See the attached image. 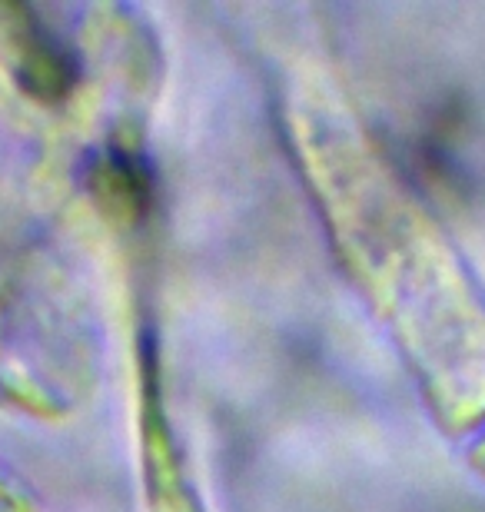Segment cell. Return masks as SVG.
Segmentation results:
<instances>
[{"label":"cell","mask_w":485,"mask_h":512,"mask_svg":"<svg viewBox=\"0 0 485 512\" xmlns=\"http://www.w3.org/2000/svg\"><path fill=\"white\" fill-rule=\"evenodd\" d=\"M0 40L4 57L17 84L40 100H60L74 87L77 64L70 50L40 24L34 10L4 7L0 10Z\"/></svg>","instance_id":"cell-1"}]
</instances>
